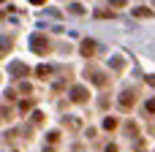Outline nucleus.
Masks as SVG:
<instances>
[{"instance_id":"1","label":"nucleus","mask_w":155,"mask_h":152,"mask_svg":"<svg viewBox=\"0 0 155 152\" xmlns=\"http://www.w3.org/2000/svg\"><path fill=\"white\" fill-rule=\"evenodd\" d=\"M30 46H33V52H38V54H46V52L52 49V44H49V38H46V35H33Z\"/></svg>"},{"instance_id":"2","label":"nucleus","mask_w":155,"mask_h":152,"mask_svg":"<svg viewBox=\"0 0 155 152\" xmlns=\"http://www.w3.org/2000/svg\"><path fill=\"white\" fill-rule=\"evenodd\" d=\"M90 98V92H87V87H82V84H76V87H71V101L74 103H84Z\"/></svg>"},{"instance_id":"3","label":"nucleus","mask_w":155,"mask_h":152,"mask_svg":"<svg viewBox=\"0 0 155 152\" xmlns=\"http://www.w3.org/2000/svg\"><path fill=\"white\" fill-rule=\"evenodd\" d=\"M93 52H95V41H82V54L93 57Z\"/></svg>"},{"instance_id":"4","label":"nucleus","mask_w":155,"mask_h":152,"mask_svg":"<svg viewBox=\"0 0 155 152\" xmlns=\"http://www.w3.org/2000/svg\"><path fill=\"white\" fill-rule=\"evenodd\" d=\"M120 103H123L125 109H128V106H134V92H123V95H120Z\"/></svg>"},{"instance_id":"5","label":"nucleus","mask_w":155,"mask_h":152,"mask_svg":"<svg viewBox=\"0 0 155 152\" xmlns=\"http://www.w3.org/2000/svg\"><path fill=\"white\" fill-rule=\"evenodd\" d=\"M35 73H38V76H41V79H46V76H49V73H52V68H49V65H41V68H38V71H35Z\"/></svg>"},{"instance_id":"6","label":"nucleus","mask_w":155,"mask_h":152,"mask_svg":"<svg viewBox=\"0 0 155 152\" xmlns=\"http://www.w3.org/2000/svg\"><path fill=\"white\" fill-rule=\"evenodd\" d=\"M104 128H106V131H114V128H117L114 117H106V120H104Z\"/></svg>"},{"instance_id":"7","label":"nucleus","mask_w":155,"mask_h":152,"mask_svg":"<svg viewBox=\"0 0 155 152\" xmlns=\"http://www.w3.org/2000/svg\"><path fill=\"white\" fill-rule=\"evenodd\" d=\"M134 14H136V16H150V14H153V11H150V8H136V11H134Z\"/></svg>"},{"instance_id":"8","label":"nucleus","mask_w":155,"mask_h":152,"mask_svg":"<svg viewBox=\"0 0 155 152\" xmlns=\"http://www.w3.org/2000/svg\"><path fill=\"white\" fill-rule=\"evenodd\" d=\"M109 3H112L114 8H123V5H125V0H109Z\"/></svg>"},{"instance_id":"9","label":"nucleus","mask_w":155,"mask_h":152,"mask_svg":"<svg viewBox=\"0 0 155 152\" xmlns=\"http://www.w3.org/2000/svg\"><path fill=\"white\" fill-rule=\"evenodd\" d=\"M5 49H8V41H0V54H3Z\"/></svg>"},{"instance_id":"10","label":"nucleus","mask_w":155,"mask_h":152,"mask_svg":"<svg viewBox=\"0 0 155 152\" xmlns=\"http://www.w3.org/2000/svg\"><path fill=\"white\" fill-rule=\"evenodd\" d=\"M147 109H150V112H155V101H150V103H147Z\"/></svg>"},{"instance_id":"11","label":"nucleus","mask_w":155,"mask_h":152,"mask_svg":"<svg viewBox=\"0 0 155 152\" xmlns=\"http://www.w3.org/2000/svg\"><path fill=\"white\" fill-rule=\"evenodd\" d=\"M147 82H150V84H155V76H147Z\"/></svg>"},{"instance_id":"12","label":"nucleus","mask_w":155,"mask_h":152,"mask_svg":"<svg viewBox=\"0 0 155 152\" xmlns=\"http://www.w3.org/2000/svg\"><path fill=\"white\" fill-rule=\"evenodd\" d=\"M30 3H35V5H41V3H44V0H30Z\"/></svg>"},{"instance_id":"13","label":"nucleus","mask_w":155,"mask_h":152,"mask_svg":"<svg viewBox=\"0 0 155 152\" xmlns=\"http://www.w3.org/2000/svg\"><path fill=\"white\" fill-rule=\"evenodd\" d=\"M0 3H3V0H0Z\"/></svg>"}]
</instances>
